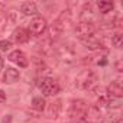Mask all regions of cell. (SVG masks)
<instances>
[{"instance_id":"6da1fadb","label":"cell","mask_w":123,"mask_h":123,"mask_svg":"<svg viewBox=\"0 0 123 123\" xmlns=\"http://www.w3.org/2000/svg\"><path fill=\"white\" fill-rule=\"evenodd\" d=\"M74 31H75V35H77L80 39H86V38L93 36V33L96 32V26H94V23L90 22V20H83V22H80V23L74 28Z\"/></svg>"},{"instance_id":"7a4b0ae2","label":"cell","mask_w":123,"mask_h":123,"mask_svg":"<svg viewBox=\"0 0 123 123\" xmlns=\"http://www.w3.org/2000/svg\"><path fill=\"white\" fill-rule=\"evenodd\" d=\"M39 88L42 91L43 96H55L58 91H59V86L58 83L51 78V77H43L41 80V84H39Z\"/></svg>"},{"instance_id":"3957f363","label":"cell","mask_w":123,"mask_h":123,"mask_svg":"<svg viewBox=\"0 0 123 123\" xmlns=\"http://www.w3.org/2000/svg\"><path fill=\"white\" fill-rule=\"evenodd\" d=\"M87 104L84 100H74L70 104L68 109V117H75V119H83V116L87 111Z\"/></svg>"},{"instance_id":"277c9868","label":"cell","mask_w":123,"mask_h":123,"mask_svg":"<svg viewBox=\"0 0 123 123\" xmlns=\"http://www.w3.org/2000/svg\"><path fill=\"white\" fill-rule=\"evenodd\" d=\"M46 28H48V25H46L45 18H42V16H35V18L31 19V23H29V33L39 36V35H42V33L46 31Z\"/></svg>"},{"instance_id":"5b68a950","label":"cell","mask_w":123,"mask_h":123,"mask_svg":"<svg viewBox=\"0 0 123 123\" xmlns=\"http://www.w3.org/2000/svg\"><path fill=\"white\" fill-rule=\"evenodd\" d=\"M9 61H12V62L18 64L20 68H26L29 61H28V56L22 52V51H12L9 54Z\"/></svg>"},{"instance_id":"8992f818","label":"cell","mask_w":123,"mask_h":123,"mask_svg":"<svg viewBox=\"0 0 123 123\" xmlns=\"http://www.w3.org/2000/svg\"><path fill=\"white\" fill-rule=\"evenodd\" d=\"M107 97L109 98H122L123 97V88L119 81H114L107 86Z\"/></svg>"},{"instance_id":"52a82bcc","label":"cell","mask_w":123,"mask_h":123,"mask_svg":"<svg viewBox=\"0 0 123 123\" xmlns=\"http://www.w3.org/2000/svg\"><path fill=\"white\" fill-rule=\"evenodd\" d=\"M46 29H48L51 38H58V36L62 35V32H64V23L61 22V20H55V22L51 23V26L46 28Z\"/></svg>"},{"instance_id":"ba28073f","label":"cell","mask_w":123,"mask_h":123,"mask_svg":"<svg viewBox=\"0 0 123 123\" xmlns=\"http://www.w3.org/2000/svg\"><path fill=\"white\" fill-rule=\"evenodd\" d=\"M29 32L26 31V29H23V28H18V29H15V32H13V41L16 42V43H26L28 41H29Z\"/></svg>"},{"instance_id":"9c48e42d","label":"cell","mask_w":123,"mask_h":123,"mask_svg":"<svg viewBox=\"0 0 123 123\" xmlns=\"http://www.w3.org/2000/svg\"><path fill=\"white\" fill-rule=\"evenodd\" d=\"M81 43L84 45V48L90 49V51H97V49H101L103 48V43L101 41L90 36V38H86V39H81Z\"/></svg>"},{"instance_id":"30bf717a","label":"cell","mask_w":123,"mask_h":123,"mask_svg":"<svg viewBox=\"0 0 123 123\" xmlns=\"http://www.w3.org/2000/svg\"><path fill=\"white\" fill-rule=\"evenodd\" d=\"M19 77H20V74L16 68H7L5 71V75H3V81L6 84H13L19 80Z\"/></svg>"},{"instance_id":"8fae6325","label":"cell","mask_w":123,"mask_h":123,"mask_svg":"<svg viewBox=\"0 0 123 123\" xmlns=\"http://www.w3.org/2000/svg\"><path fill=\"white\" fill-rule=\"evenodd\" d=\"M20 12H22L23 15H28V16H31V15H36V12H38L36 3H33V2H25V3H22V6H20Z\"/></svg>"},{"instance_id":"7c38bea8","label":"cell","mask_w":123,"mask_h":123,"mask_svg":"<svg viewBox=\"0 0 123 123\" xmlns=\"http://www.w3.org/2000/svg\"><path fill=\"white\" fill-rule=\"evenodd\" d=\"M84 116H87V120H88V122H98V120H100V109H97L96 106L87 107V111H86ZM88 122H87V123H88Z\"/></svg>"},{"instance_id":"4fadbf2b","label":"cell","mask_w":123,"mask_h":123,"mask_svg":"<svg viewBox=\"0 0 123 123\" xmlns=\"http://www.w3.org/2000/svg\"><path fill=\"white\" fill-rule=\"evenodd\" d=\"M113 7H114V5H113L111 2H98V3H97V9H98V12L103 13V15L110 13V12L113 10Z\"/></svg>"},{"instance_id":"5bb4252c","label":"cell","mask_w":123,"mask_h":123,"mask_svg":"<svg viewBox=\"0 0 123 123\" xmlns=\"http://www.w3.org/2000/svg\"><path fill=\"white\" fill-rule=\"evenodd\" d=\"M97 87V80H96V77H87L84 81H83V88L84 90H88V91H93L94 88Z\"/></svg>"},{"instance_id":"9a60e30c","label":"cell","mask_w":123,"mask_h":123,"mask_svg":"<svg viewBox=\"0 0 123 123\" xmlns=\"http://www.w3.org/2000/svg\"><path fill=\"white\" fill-rule=\"evenodd\" d=\"M59 110H61V104H59V101L51 103V104L48 106V116H49V117H58Z\"/></svg>"},{"instance_id":"2e32d148","label":"cell","mask_w":123,"mask_h":123,"mask_svg":"<svg viewBox=\"0 0 123 123\" xmlns=\"http://www.w3.org/2000/svg\"><path fill=\"white\" fill-rule=\"evenodd\" d=\"M45 100L42 98V97H33V100H32V107L33 109H36L38 111H42L43 109H45Z\"/></svg>"},{"instance_id":"e0dca14e","label":"cell","mask_w":123,"mask_h":123,"mask_svg":"<svg viewBox=\"0 0 123 123\" xmlns=\"http://www.w3.org/2000/svg\"><path fill=\"white\" fill-rule=\"evenodd\" d=\"M110 42H111L113 46H116V48H122V45H123V35H122V33H114V35L111 36Z\"/></svg>"},{"instance_id":"ac0fdd59","label":"cell","mask_w":123,"mask_h":123,"mask_svg":"<svg viewBox=\"0 0 123 123\" xmlns=\"http://www.w3.org/2000/svg\"><path fill=\"white\" fill-rule=\"evenodd\" d=\"M107 106L111 109H120L122 106V98H109L107 97Z\"/></svg>"},{"instance_id":"d6986e66","label":"cell","mask_w":123,"mask_h":123,"mask_svg":"<svg viewBox=\"0 0 123 123\" xmlns=\"http://www.w3.org/2000/svg\"><path fill=\"white\" fill-rule=\"evenodd\" d=\"M10 48H12V42L10 41H7V39L0 41V51L2 52H7Z\"/></svg>"},{"instance_id":"ffe728a7","label":"cell","mask_w":123,"mask_h":123,"mask_svg":"<svg viewBox=\"0 0 123 123\" xmlns=\"http://www.w3.org/2000/svg\"><path fill=\"white\" fill-rule=\"evenodd\" d=\"M107 106V97H104V96H100L98 97V100H97V109H101V107H106Z\"/></svg>"},{"instance_id":"44dd1931","label":"cell","mask_w":123,"mask_h":123,"mask_svg":"<svg viewBox=\"0 0 123 123\" xmlns=\"http://www.w3.org/2000/svg\"><path fill=\"white\" fill-rule=\"evenodd\" d=\"M6 101V93L3 90H0V104H3Z\"/></svg>"},{"instance_id":"7402d4cb","label":"cell","mask_w":123,"mask_h":123,"mask_svg":"<svg viewBox=\"0 0 123 123\" xmlns=\"http://www.w3.org/2000/svg\"><path fill=\"white\" fill-rule=\"evenodd\" d=\"M122 64H123V62H122V59H119V61H117V62H116V70H117L119 73L122 71Z\"/></svg>"},{"instance_id":"603a6c76","label":"cell","mask_w":123,"mask_h":123,"mask_svg":"<svg viewBox=\"0 0 123 123\" xmlns=\"http://www.w3.org/2000/svg\"><path fill=\"white\" fill-rule=\"evenodd\" d=\"M71 123H87V120L83 117V119H75V120H73Z\"/></svg>"},{"instance_id":"cb8c5ba5","label":"cell","mask_w":123,"mask_h":123,"mask_svg":"<svg viewBox=\"0 0 123 123\" xmlns=\"http://www.w3.org/2000/svg\"><path fill=\"white\" fill-rule=\"evenodd\" d=\"M3 67H5V59H3L2 56H0V71L3 70Z\"/></svg>"},{"instance_id":"d4e9b609","label":"cell","mask_w":123,"mask_h":123,"mask_svg":"<svg viewBox=\"0 0 123 123\" xmlns=\"http://www.w3.org/2000/svg\"><path fill=\"white\" fill-rule=\"evenodd\" d=\"M116 123H123V120H122V119H119V120H117Z\"/></svg>"}]
</instances>
